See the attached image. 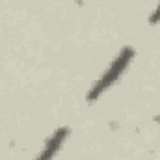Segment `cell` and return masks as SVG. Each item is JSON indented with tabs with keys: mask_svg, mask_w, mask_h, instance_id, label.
Here are the masks:
<instances>
[{
	"mask_svg": "<svg viewBox=\"0 0 160 160\" xmlns=\"http://www.w3.org/2000/svg\"><path fill=\"white\" fill-rule=\"evenodd\" d=\"M160 22V2H158V6L155 8V11L149 15V24H158Z\"/></svg>",
	"mask_w": 160,
	"mask_h": 160,
	"instance_id": "3",
	"label": "cell"
},
{
	"mask_svg": "<svg viewBox=\"0 0 160 160\" xmlns=\"http://www.w3.org/2000/svg\"><path fill=\"white\" fill-rule=\"evenodd\" d=\"M134 48L132 47H123L119 50V54L114 58V62L108 65V69L101 75V78L97 80L93 86H91V89L88 91V102H93V101H97L108 88H112L119 77L128 69V65H130V62H132V58H134Z\"/></svg>",
	"mask_w": 160,
	"mask_h": 160,
	"instance_id": "1",
	"label": "cell"
},
{
	"mask_svg": "<svg viewBox=\"0 0 160 160\" xmlns=\"http://www.w3.org/2000/svg\"><path fill=\"white\" fill-rule=\"evenodd\" d=\"M67 136H69V128H67V127L56 128L54 134L48 136V140L45 142V145H43V149L39 151V155L36 157V160H52L56 157V153L60 151V147L65 143Z\"/></svg>",
	"mask_w": 160,
	"mask_h": 160,
	"instance_id": "2",
	"label": "cell"
}]
</instances>
